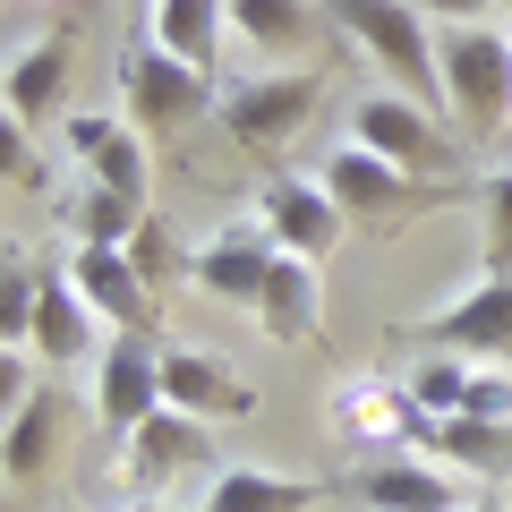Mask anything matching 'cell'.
<instances>
[{"label": "cell", "mask_w": 512, "mask_h": 512, "mask_svg": "<svg viewBox=\"0 0 512 512\" xmlns=\"http://www.w3.org/2000/svg\"><path fill=\"white\" fill-rule=\"evenodd\" d=\"M86 180H103V188H120V197H146L154 188V146H146V128H111V146L86 163Z\"/></svg>", "instance_id": "28"}, {"label": "cell", "mask_w": 512, "mask_h": 512, "mask_svg": "<svg viewBox=\"0 0 512 512\" xmlns=\"http://www.w3.org/2000/svg\"><path fill=\"white\" fill-rule=\"evenodd\" d=\"M461 419H512V376L495 359H478V384H470V410Z\"/></svg>", "instance_id": "30"}, {"label": "cell", "mask_w": 512, "mask_h": 512, "mask_svg": "<svg viewBox=\"0 0 512 512\" xmlns=\"http://www.w3.org/2000/svg\"><path fill=\"white\" fill-rule=\"evenodd\" d=\"M333 436L359 444V461H367V453L427 444V419H419V402H410L402 376H350L342 393H333Z\"/></svg>", "instance_id": "8"}, {"label": "cell", "mask_w": 512, "mask_h": 512, "mask_svg": "<svg viewBox=\"0 0 512 512\" xmlns=\"http://www.w3.org/2000/svg\"><path fill=\"white\" fill-rule=\"evenodd\" d=\"M350 137H359V146H376L384 163H402V171H427V163L444 154L436 103H419L410 86H367L359 103H350Z\"/></svg>", "instance_id": "11"}, {"label": "cell", "mask_w": 512, "mask_h": 512, "mask_svg": "<svg viewBox=\"0 0 512 512\" xmlns=\"http://www.w3.org/2000/svg\"><path fill=\"white\" fill-rule=\"evenodd\" d=\"M350 495H359V512H461L470 504L461 478H453V461H436L427 444L367 453L359 470H350Z\"/></svg>", "instance_id": "6"}, {"label": "cell", "mask_w": 512, "mask_h": 512, "mask_svg": "<svg viewBox=\"0 0 512 512\" xmlns=\"http://www.w3.org/2000/svg\"><path fill=\"white\" fill-rule=\"evenodd\" d=\"M86 402H94V427L103 436H137L163 410V342H154V325L103 333V350L86 367Z\"/></svg>", "instance_id": "2"}, {"label": "cell", "mask_w": 512, "mask_h": 512, "mask_svg": "<svg viewBox=\"0 0 512 512\" xmlns=\"http://www.w3.org/2000/svg\"><path fill=\"white\" fill-rule=\"evenodd\" d=\"M0 146H9V188H43V154L26 146V120H0Z\"/></svg>", "instance_id": "31"}, {"label": "cell", "mask_w": 512, "mask_h": 512, "mask_svg": "<svg viewBox=\"0 0 512 512\" xmlns=\"http://www.w3.org/2000/svg\"><path fill=\"white\" fill-rule=\"evenodd\" d=\"M231 35H239V52L291 60L316 43V9L308 0H231Z\"/></svg>", "instance_id": "22"}, {"label": "cell", "mask_w": 512, "mask_h": 512, "mask_svg": "<svg viewBox=\"0 0 512 512\" xmlns=\"http://www.w3.org/2000/svg\"><path fill=\"white\" fill-rule=\"evenodd\" d=\"M461 512H495V504H461Z\"/></svg>", "instance_id": "35"}, {"label": "cell", "mask_w": 512, "mask_h": 512, "mask_svg": "<svg viewBox=\"0 0 512 512\" xmlns=\"http://www.w3.org/2000/svg\"><path fill=\"white\" fill-rule=\"evenodd\" d=\"M205 103H214V77L188 69L180 52H163V43L120 52V111H128V128H188V120H205Z\"/></svg>", "instance_id": "4"}, {"label": "cell", "mask_w": 512, "mask_h": 512, "mask_svg": "<svg viewBox=\"0 0 512 512\" xmlns=\"http://www.w3.org/2000/svg\"><path fill=\"white\" fill-rule=\"evenodd\" d=\"M325 18L376 60L393 86H410L419 103H444V69H436V18L427 0H325Z\"/></svg>", "instance_id": "1"}, {"label": "cell", "mask_w": 512, "mask_h": 512, "mask_svg": "<svg viewBox=\"0 0 512 512\" xmlns=\"http://www.w3.org/2000/svg\"><path fill=\"white\" fill-rule=\"evenodd\" d=\"M274 239L256 231V222H222L214 239H197V265H188V282H197L205 299H231V308H256V291H265V274H274Z\"/></svg>", "instance_id": "13"}, {"label": "cell", "mask_w": 512, "mask_h": 512, "mask_svg": "<svg viewBox=\"0 0 512 512\" xmlns=\"http://www.w3.org/2000/svg\"><path fill=\"white\" fill-rule=\"evenodd\" d=\"M316 180L333 188V205H342L350 222H393V214L410 205V171H402V163H384V154H376V146H359V137L325 146Z\"/></svg>", "instance_id": "12"}, {"label": "cell", "mask_w": 512, "mask_h": 512, "mask_svg": "<svg viewBox=\"0 0 512 512\" xmlns=\"http://www.w3.org/2000/svg\"><path fill=\"white\" fill-rule=\"evenodd\" d=\"M35 308H43V274L26 248H9V265H0V350L35 342Z\"/></svg>", "instance_id": "26"}, {"label": "cell", "mask_w": 512, "mask_h": 512, "mask_svg": "<svg viewBox=\"0 0 512 512\" xmlns=\"http://www.w3.org/2000/svg\"><path fill=\"white\" fill-rule=\"evenodd\" d=\"M103 316H94V299L77 291L69 282V265H52V274H43V308H35V359L43 367H94V350H103Z\"/></svg>", "instance_id": "15"}, {"label": "cell", "mask_w": 512, "mask_h": 512, "mask_svg": "<svg viewBox=\"0 0 512 512\" xmlns=\"http://www.w3.org/2000/svg\"><path fill=\"white\" fill-rule=\"evenodd\" d=\"M77 239H94V248H128L137 239V222H146V197H120V188L86 180V197H77Z\"/></svg>", "instance_id": "25"}, {"label": "cell", "mask_w": 512, "mask_h": 512, "mask_svg": "<svg viewBox=\"0 0 512 512\" xmlns=\"http://www.w3.org/2000/svg\"><path fill=\"white\" fill-rule=\"evenodd\" d=\"M495 9H504V0H427L436 26H495Z\"/></svg>", "instance_id": "33"}, {"label": "cell", "mask_w": 512, "mask_h": 512, "mask_svg": "<svg viewBox=\"0 0 512 512\" xmlns=\"http://www.w3.org/2000/svg\"><path fill=\"white\" fill-rule=\"evenodd\" d=\"M410 402H419V419L436 427V419H461L470 410V384H478V359H461V350H436L427 342V359H410Z\"/></svg>", "instance_id": "24"}, {"label": "cell", "mask_w": 512, "mask_h": 512, "mask_svg": "<svg viewBox=\"0 0 512 512\" xmlns=\"http://www.w3.org/2000/svg\"><path fill=\"white\" fill-rule=\"evenodd\" d=\"M197 512H316V478L265 470V461H222V470L205 478Z\"/></svg>", "instance_id": "19"}, {"label": "cell", "mask_w": 512, "mask_h": 512, "mask_svg": "<svg viewBox=\"0 0 512 512\" xmlns=\"http://www.w3.org/2000/svg\"><path fill=\"white\" fill-rule=\"evenodd\" d=\"M128 265L146 274V291H171V282H188V265H197V248H188L171 222H137V239H128Z\"/></svg>", "instance_id": "27"}, {"label": "cell", "mask_w": 512, "mask_h": 512, "mask_svg": "<svg viewBox=\"0 0 512 512\" xmlns=\"http://www.w3.org/2000/svg\"><path fill=\"white\" fill-rule=\"evenodd\" d=\"M248 222L274 239L282 256H316V265H325V256L342 248V231H350V214L333 205L325 180H265L256 205H248Z\"/></svg>", "instance_id": "7"}, {"label": "cell", "mask_w": 512, "mask_h": 512, "mask_svg": "<svg viewBox=\"0 0 512 512\" xmlns=\"http://www.w3.org/2000/svg\"><path fill=\"white\" fill-rule=\"evenodd\" d=\"M427 453L470 470V478H495V470H512V419H436Z\"/></svg>", "instance_id": "23"}, {"label": "cell", "mask_w": 512, "mask_h": 512, "mask_svg": "<svg viewBox=\"0 0 512 512\" xmlns=\"http://www.w3.org/2000/svg\"><path fill=\"white\" fill-rule=\"evenodd\" d=\"M69 282L94 299V316H103L111 333H128V325H146V316H154V291H146V274L128 265V248H94V239H77V248H69Z\"/></svg>", "instance_id": "17"}, {"label": "cell", "mask_w": 512, "mask_h": 512, "mask_svg": "<svg viewBox=\"0 0 512 512\" xmlns=\"http://www.w3.org/2000/svg\"><path fill=\"white\" fill-rule=\"evenodd\" d=\"M478 205H487V274H512V171H487Z\"/></svg>", "instance_id": "29"}, {"label": "cell", "mask_w": 512, "mask_h": 512, "mask_svg": "<svg viewBox=\"0 0 512 512\" xmlns=\"http://www.w3.org/2000/svg\"><path fill=\"white\" fill-rule=\"evenodd\" d=\"M52 444H60V410H52V393H18L9 402V427H0V470H9V487H26V478H43L52 470Z\"/></svg>", "instance_id": "21"}, {"label": "cell", "mask_w": 512, "mask_h": 512, "mask_svg": "<svg viewBox=\"0 0 512 512\" xmlns=\"http://www.w3.org/2000/svg\"><path fill=\"white\" fill-rule=\"evenodd\" d=\"M316 69H265V77H239L231 94H222V128H231V146H248V154H274V146H291L299 128H308V111H316Z\"/></svg>", "instance_id": "5"}, {"label": "cell", "mask_w": 512, "mask_h": 512, "mask_svg": "<svg viewBox=\"0 0 512 512\" xmlns=\"http://www.w3.org/2000/svg\"><path fill=\"white\" fill-rule=\"evenodd\" d=\"M163 402L188 410V419H205V427H231V419H256V384L222 350L163 342Z\"/></svg>", "instance_id": "10"}, {"label": "cell", "mask_w": 512, "mask_h": 512, "mask_svg": "<svg viewBox=\"0 0 512 512\" xmlns=\"http://www.w3.org/2000/svg\"><path fill=\"white\" fill-rule=\"evenodd\" d=\"M60 86H69V43L60 35H43V43H18L9 52V77H0V103H9V120H52V103H60Z\"/></svg>", "instance_id": "20"}, {"label": "cell", "mask_w": 512, "mask_h": 512, "mask_svg": "<svg viewBox=\"0 0 512 512\" xmlns=\"http://www.w3.org/2000/svg\"><path fill=\"white\" fill-rule=\"evenodd\" d=\"M419 333H427L436 350L512 367V274H487V265H478V282H470V291H453Z\"/></svg>", "instance_id": "9"}, {"label": "cell", "mask_w": 512, "mask_h": 512, "mask_svg": "<svg viewBox=\"0 0 512 512\" xmlns=\"http://www.w3.org/2000/svg\"><path fill=\"white\" fill-rule=\"evenodd\" d=\"M146 43H163L188 69L214 77L231 52V0H146Z\"/></svg>", "instance_id": "18"}, {"label": "cell", "mask_w": 512, "mask_h": 512, "mask_svg": "<svg viewBox=\"0 0 512 512\" xmlns=\"http://www.w3.org/2000/svg\"><path fill=\"white\" fill-rule=\"evenodd\" d=\"M256 325H265V342L299 350L325 333V274H316V256H274V274H265V291H256Z\"/></svg>", "instance_id": "16"}, {"label": "cell", "mask_w": 512, "mask_h": 512, "mask_svg": "<svg viewBox=\"0 0 512 512\" xmlns=\"http://www.w3.org/2000/svg\"><path fill=\"white\" fill-rule=\"evenodd\" d=\"M111 128H120V120H103V111H77V120H69V154H77V163H94V154L111 146Z\"/></svg>", "instance_id": "32"}, {"label": "cell", "mask_w": 512, "mask_h": 512, "mask_svg": "<svg viewBox=\"0 0 512 512\" xmlns=\"http://www.w3.org/2000/svg\"><path fill=\"white\" fill-rule=\"evenodd\" d=\"M214 461V427L205 419H188V410H154L137 436H120V470L137 478V487H171L180 470H205Z\"/></svg>", "instance_id": "14"}, {"label": "cell", "mask_w": 512, "mask_h": 512, "mask_svg": "<svg viewBox=\"0 0 512 512\" xmlns=\"http://www.w3.org/2000/svg\"><path fill=\"white\" fill-rule=\"evenodd\" d=\"M120 512H197V504H171V495H137V504H120Z\"/></svg>", "instance_id": "34"}, {"label": "cell", "mask_w": 512, "mask_h": 512, "mask_svg": "<svg viewBox=\"0 0 512 512\" xmlns=\"http://www.w3.org/2000/svg\"><path fill=\"white\" fill-rule=\"evenodd\" d=\"M444 103L470 128H512V35L504 26H436Z\"/></svg>", "instance_id": "3"}]
</instances>
